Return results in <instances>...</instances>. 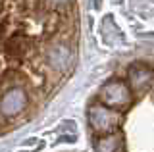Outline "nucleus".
Wrapping results in <instances>:
<instances>
[{"mask_svg": "<svg viewBox=\"0 0 154 152\" xmlns=\"http://www.w3.org/2000/svg\"><path fill=\"white\" fill-rule=\"evenodd\" d=\"M29 106V93L23 89H12L0 96V117L2 120H14L21 116Z\"/></svg>", "mask_w": 154, "mask_h": 152, "instance_id": "4", "label": "nucleus"}, {"mask_svg": "<svg viewBox=\"0 0 154 152\" xmlns=\"http://www.w3.org/2000/svg\"><path fill=\"white\" fill-rule=\"evenodd\" d=\"M122 144H123V135L119 131H116V133H110V135L98 137L94 150L96 152H122Z\"/></svg>", "mask_w": 154, "mask_h": 152, "instance_id": "6", "label": "nucleus"}, {"mask_svg": "<svg viewBox=\"0 0 154 152\" xmlns=\"http://www.w3.org/2000/svg\"><path fill=\"white\" fill-rule=\"evenodd\" d=\"M122 112L112 110V108H106L102 104H93L89 108V123L93 127V131L96 135H110L116 133L122 125Z\"/></svg>", "mask_w": 154, "mask_h": 152, "instance_id": "2", "label": "nucleus"}, {"mask_svg": "<svg viewBox=\"0 0 154 152\" xmlns=\"http://www.w3.org/2000/svg\"><path fill=\"white\" fill-rule=\"evenodd\" d=\"M71 8L73 0H0V96L45 83L48 48L73 33Z\"/></svg>", "mask_w": 154, "mask_h": 152, "instance_id": "1", "label": "nucleus"}, {"mask_svg": "<svg viewBox=\"0 0 154 152\" xmlns=\"http://www.w3.org/2000/svg\"><path fill=\"white\" fill-rule=\"evenodd\" d=\"M100 104L106 108H112V110H125L127 106H131L133 102V94L129 85H125L119 79H112L100 89Z\"/></svg>", "mask_w": 154, "mask_h": 152, "instance_id": "3", "label": "nucleus"}, {"mask_svg": "<svg viewBox=\"0 0 154 152\" xmlns=\"http://www.w3.org/2000/svg\"><path fill=\"white\" fill-rule=\"evenodd\" d=\"M127 79H129V89H133L135 93H144L152 85L154 73H152V69L146 68V65L135 64V65L129 68Z\"/></svg>", "mask_w": 154, "mask_h": 152, "instance_id": "5", "label": "nucleus"}]
</instances>
